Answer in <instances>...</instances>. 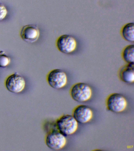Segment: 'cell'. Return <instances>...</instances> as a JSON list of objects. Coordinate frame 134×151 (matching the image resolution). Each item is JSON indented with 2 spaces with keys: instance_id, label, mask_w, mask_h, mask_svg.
<instances>
[{
  "instance_id": "6da1fadb",
  "label": "cell",
  "mask_w": 134,
  "mask_h": 151,
  "mask_svg": "<svg viewBox=\"0 0 134 151\" xmlns=\"http://www.w3.org/2000/svg\"><path fill=\"white\" fill-rule=\"evenodd\" d=\"M56 128L66 137L71 135L77 130L78 122L72 115L63 114L56 120Z\"/></svg>"
},
{
  "instance_id": "7a4b0ae2",
  "label": "cell",
  "mask_w": 134,
  "mask_h": 151,
  "mask_svg": "<svg viewBox=\"0 0 134 151\" xmlns=\"http://www.w3.org/2000/svg\"><path fill=\"white\" fill-rule=\"evenodd\" d=\"M70 94L72 99L78 102H84L90 100L92 95V90L87 84L79 82L70 88Z\"/></svg>"
},
{
  "instance_id": "3957f363",
  "label": "cell",
  "mask_w": 134,
  "mask_h": 151,
  "mask_svg": "<svg viewBox=\"0 0 134 151\" xmlns=\"http://www.w3.org/2000/svg\"><path fill=\"white\" fill-rule=\"evenodd\" d=\"M128 102L122 94L114 93L109 94L106 100V106L108 110L115 113H121L125 109Z\"/></svg>"
},
{
  "instance_id": "277c9868",
  "label": "cell",
  "mask_w": 134,
  "mask_h": 151,
  "mask_svg": "<svg viewBox=\"0 0 134 151\" xmlns=\"http://www.w3.org/2000/svg\"><path fill=\"white\" fill-rule=\"evenodd\" d=\"M47 80L50 87L59 89L66 86L68 79L66 73L64 71L60 69H54L48 73Z\"/></svg>"
},
{
  "instance_id": "5b68a950",
  "label": "cell",
  "mask_w": 134,
  "mask_h": 151,
  "mask_svg": "<svg viewBox=\"0 0 134 151\" xmlns=\"http://www.w3.org/2000/svg\"><path fill=\"white\" fill-rule=\"evenodd\" d=\"M66 137L56 128L49 132L45 138V143L49 148L54 150L63 148L67 144Z\"/></svg>"
},
{
  "instance_id": "8992f818",
  "label": "cell",
  "mask_w": 134,
  "mask_h": 151,
  "mask_svg": "<svg viewBox=\"0 0 134 151\" xmlns=\"http://www.w3.org/2000/svg\"><path fill=\"white\" fill-rule=\"evenodd\" d=\"M77 42L75 38L69 34L59 36L56 41V46L61 52L69 54L75 51L77 47Z\"/></svg>"
},
{
  "instance_id": "52a82bcc",
  "label": "cell",
  "mask_w": 134,
  "mask_h": 151,
  "mask_svg": "<svg viewBox=\"0 0 134 151\" xmlns=\"http://www.w3.org/2000/svg\"><path fill=\"white\" fill-rule=\"evenodd\" d=\"M5 85L9 92L17 94L24 90L26 86V81L23 76L19 73H16L7 78Z\"/></svg>"
},
{
  "instance_id": "ba28073f",
  "label": "cell",
  "mask_w": 134,
  "mask_h": 151,
  "mask_svg": "<svg viewBox=\"0 0 134 151\" xmlns=\"http://www.w3.org/2000/svg\"><path fill=\"white\" fill-rule=\"evenodd\" d=\"M72 115L78 123L85 124L92 119L93 112L89 106L85 105H80L74 108Z\"/></svg>"
},
{
  "instance_id": "9c48e42d",
  "label": "cell",
  "mask_w": 134,
  "mask_h": 151,
  "mask_svg": "<svg viewBox=\"0 0 134 151\" xmlns=\"http://www.w3.org/2000/svg\"><path fill=\"white\" fill-rule=\"evenodd\" d=\"M39 36L40 31L36 25H27L24 26L21 30V38L27 42L32 43L37 41Z\"/></svg>"
},
{
  "instance_id": "30bf717a",
  "label": "cell",
  "mask_w": 134,
  "mask_h": 151,
  "mask_svg": "<svg viewBox=\"0 0 134 151\" xmlns=\"http://www.w3.org/2000/svg\"><path fill=\"white\" fill-rule=\"evenodd\" d=\"M118 75L121 81L127 83H133L134 81V64H128L119 70Z\"/></svg>"
},
{
  "instance_id": "8fae6325",
  "label": "cell",
  "mask_w": 134,
  "mask_h": 151,
  "mask_svg": "<svg viewBox=\"0 0 134 151\" xmlns=\"http://www.w3.org/2000/svg\"><path fill=\"white\" fill-rule=\"evenodd\" d=\"M121 35L125 41L134 42V24L130 22L124 25L121 29Z\"/></svg>"
},
{
  "instance_id": "7c38bea8",
  "label": "cell",
  "mask_w": 134,
  "mask_h": 151,
  "mask_svg": "<svg viewBox=\"0 0 134 151\" xmlns=\"http://www.w3.org/2000/svg\"><path fill=\"white\" fill-rule=\"evenodd\" d=\"M122 56L123 60L128 64L134 63V45L126 46L122 50Z\"/></svg>"
},
{
  "instance_id": "4fadbf2b",
  "label": "cell",
  "mask_w": 134,
  "mask_h": 151,
  "mask_svg": "<svg viewBox=\"0 0 134 151\" xmlns=\"http://www.w3.org/2000/svg\"><path fill=\"white\" fill-rule=\"evenodd\" d=\"M10 58L9 56L4 53L0 54V68H4L10 63Z\"/></svg>"
},
{
  "instance_id": "5bb4252c",
  "label": "cell",
  "mask_w": 134,
  "mask_h": 151,
  "mask_svg": "<svg viewBox=\"0 0 134 151\" xmlns=\"http://www.w3.org/2000/svg\"><path fill=\"white\" fill-rule=\"evenodd\" d=\"M8 14L7 9L3 4L0 2V21L4 19Z\"/></svg>"
}]
</instances>
